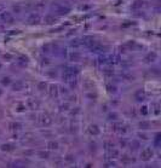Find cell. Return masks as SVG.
Returning <instances> with one entry per match:
<instances>
[{"label": "cell", "instance_id": "obj_1", "mask_svg": "<svg viewBox=\"0 0 161 168\" xmlns=\"http://www.w3.org/2000/svg\"><path fill=\"white\" fill-rule=\"evenodd\" d=\"M51 9H52V11L55 12V13H57V15H67V13H69V11H70V9L69 7H66V6H62V5H59V4H52L51 5Z\"/></svg>", "mask_w": 161, "mask_h": 168}, {"label": "cell", "instance_id": "obj_2", "mask_svg": "<svg viewBox=\"0 0 161 168\" xmlns=\"http://www.w3.org/2000/svg\"><path fill=\"white\" fill-rule=\"evenodd\" d=\"M40 19H41V17H40L39 13H31L27 19V23L30 24V25H35V24L40 23Z\"/></svg>", "mask_w": 161, "mask_h": 168}, {"label": "cell", "instance_id": "obj_3", "mask_svg": "<svg viewBox=\"0 0 161 168\" xmlns=\"http://www.w3.org/2000/svg\"><path fill=\"white\" fill-rule=\"evenodd\" d=\"M153 155H154V152H153L151 148H145V149H143L142 152H141V158H142L143 161H149V160L153 157Z\"/></svg>", "mask_w": 161, "mask_h": 168}, {"label": "cell", "instance_id": "obj_4", "mask_svg": "<svg viewBox=\"0 0 161 168\" xmlns=\"http://www.w3.org/2000/svg\"><path fill=\"white\" fill-rule=\"evenodd\" d=\"M52 117H51V115H49V114H41L40 115V123L43 125V126H45V127H47V126H50L51 123H52Z\"/></svg>", "mask_w": 161, "mask_h": 168}, {"label": "cell", "instance_id": "obj_5", "mask_svg": "<svg viewBox=\"0 0 161 168\" xmlns=\"http://www.w3.org/2000/svg\"><path fill=\"white\" fill-rule=\"evenodd\" d=\"M0 18H1L3 22H6V23H12L13 22V16L9 11H4V12L0 13Z\"/></svg>", "mask_w": 161, "mask_h": 168}, {"label": "cell", "instance_id": "obj_6", "mask_svg": "<svg viewBox=\"0 0 161 168\" xmlns=\"http://www.w3.org/2000/svg\"><path fill=\"white\" fill-rule=\"evenodd\" d=\"M81 42H82L85 46H87L88 48H91L93 45L97 44V41H96V39H94L93 36H85V38L81 40Z\"/></svg>", "mask_w": 161, "mask_h": 168}, {"label": "cell", "instance_id": "obj_7", "mask_svg": "<svg viewBox=\"0 0 161 168\" xmlns=\"http://www.w3.org/2000/svg\"><path fill=\"white\" fill-rule=\"evenodd\" d=\"M27 105H28V108H30L31 110H35V109H38V108L40 106V102H39L38 99H35V98H29L28 102H27Z\"/></svg>", "mask_w": 161, "mask_h": 168}, {"label": "cell", "instance_id": "obj_8", "mask_svg": "<svg viewBox=\"0 0 161 168\" xmlns=\"http://www.w3.org/2000/svg\"><path fill=\"white\" fill-rule=\"evenodd\" d=\"M156 58H157L156 52L151 51V52H149V53L145 56V57H144V62H145V63H153V62L156 61Z\"/></svg>", "mask_w": 161, "mask_h": 168}, {"label": "cell", "instance_id": "obj_9", "mask_svg": "<svg viewBox=\"0 0 161 168\" xmlns=\"http://www.w3.org/2000/svg\"><path fill=\"white\" fill-rule=\"evenodd\" d=\"M49 94H50L51 98H57L58 97V87L56 85H50Z\"/></svg>", "mask_w": 161, "mask_h": 168}, {"label": "cell", "instance_id": "obj_10", "mask_svg": "<svg viewBox=\"0 0 161 168\" xmlns=\"http://www.w3.org/2000/svg\"><path fill=\"white\" fill-rule=\"evenodd\" d=\"M88 133H90L91 135H97V134H100V127H98L97 125H90V127H88Z\"/></svg>", "mask_w": 161, "mask_h": 168}, {"label": "cell", "instance_id": "obj_11", "mask_svg": "<svg viewBox=\"0 0 161 168\" xmlns=\"http://www.w3.org/2000/svg\"><path fill=\"white\" fill-rule=\"evenodd\" d=\"M91 51L94 52V53H102V52H104V47L97 42L96 45H93V46L91 47Z\"/></svg>", "mask_w": 161, "mask_h": 168}, {"label": "cell", "instance_id": "obj_12", "mask_svg": "<svg viewBox=\"0 0 161 168\" xmlns=\"http://www.w3.org/2000/svg\"><path fill=\"white\" fill-rule=\"evenodd\" d=\"M69 45H70V47H73V48H78V47H80V46L82 45V42H81V39H78V38H75V39L70 40Z\"/></svg>", "mask_w": 161, "mask_h": 168}, {"label": "cell", "instance_id": "obj_13", "mask_svg": "<svg viewBox=\"0 0 161 168\" xmlns=\"http://www.w3.org/2000/svg\"><path fill=\"white\" fill-rule=\"evenodd\" d=\"M22 88H24V82L23 81H16L12 85V90L13 91H21Z\"/></svg>", "mask_w": 161, "mask_h": 168}, {"label": "cell", "instance_id": "obj_14", "mask_svg": "<svg viewBox=\"0 0 161 168\" xmlns=\"http://www.w3.org/2000/svg\"><path fill=\"white\" fill-rule=\"evenodd\" d=\"M143 4H144L143 0H135L133 4L131 5V9H132V10H139V9H142Z\"/></svg>", "mask_w": 161, "mask_h": 168}, {"label": "cell", "instance_id": "obj_15", "mask_svg": "<svg viewBox=\"0 0 161 168\" xmlns=\"http://www.w3.org/2000/svg\"><path fill=\"white\" fill-rule=\"evenodd\" d=\"M56 21H57V18H56L53 15H47V16L45 17V23H46V24H55Z\"/></svg>", "mask_w": 161, "mask_h": 168}, {"label": "cell", "instance_id": "obj_16", "mask_svg": "<svg viewBox=\"0 0 161 168\" xmlns=\"http://www.w3.org/2000/svg\"><path fill=\"white\" fill-rule=\"evenodd\" d=\"M135 97H136L137 100H144V99H145V92H144L143 90H139V91L136 92Z\"/></svg>", "mask_w": 161, "mask_h": 168}, {"label": "cell", "instance_id": "obj_17", "mask_svg": "<svg viewBox=\"0 0 161 168\" xmlns=\"http://www.w3.org/2000/svg\"><path fill=\"white\" fill-rule=\"evenodd\" d=\"M33 7H34V10H37V11H41V10L45 7V3H44V1H38V3H35V4L33 5Z\"/></svg>", "mask_w": 161, "mask_h": 168}, {"label": "cell", "instance_id": "obj_18", "mask_svg": "<svg viewBox=\"0 0 161 168\" xmlns=\"http://www.w3.org/2000/svg\"><path fill=\"white\" fill-rule=\"evenodd\" d=\"M68 57H69L70 61H78V59L80 58V54H79L78 52H70V53L68 54Z\"/></svg>", "mask_w": 161, "mask_h": 168}, {"label": "cell", "instance_id": "obj_19", "mask_svg": "<svg viewBox=\"0 0 161 168\" xmlns=\"http://www.w3.org/2000/svg\"><path fill=\"white\" fill-rule=\"evenodd\" d=\"M15 149V146L12 144H3L1 145V150L3 151H12Z\"/></svg>", "mask_w": 161, "mask_h": 168}, {"label": "cell", "instance_id": "obj_20", "mask_svg": "<svg viewBox=\"0 0 161 168\" xmlns=\"http://www.w3.org/2000/svg\"><path fill=\"white\" fill-rule=\"evenodd\" d=\"M10 129L11 131H17V129H19L21 128V123H18V122H10Z\"/></svg>", "mask_w": 161, "mask_h": 168}, {"label": "cell", "instance_id": "obj_21", "mask_svg": "<svg viewBox=\"0 0 161 168\" xmlns=\"http://www.w3.org/2000/svg\"><path fill=\"white\" fill-rule=\"evenodd\" d=\"M109 156H110L112 160L115 158V157H118L119 156V150H116L115 148H113L112 150H109Z\"/></svg>", "mask_w": 161, "mask_h": 168}, {"label": "cell", "instance_id": "obj_22", "mask_svg": "<svg viewBox=\"0 0 161 168\" xmlns=\"http://www.w3.org/2000/svg\"><path fill=\"white\" fill-rule=\"evenodd\" d=\"M47 148L50 150H56V149H58V143L57 142H49L47 143Z\"/></svg>", "mask_w": 161, "mask_h": 168}, {"label": "cell", "instance_id": "obj_23", "mask_svg": "<svg viewBox=\"0 0 161 168\" xmlns=\"http://www.w3.org/2000/svg\"><path fill=\"white\" fill-rule=\"evenodd\" d=\"M107 90H108V92H115L116 91V87L114 86V85H112V83H107Z\"/></svg>", "mask_w": 161, "mask_h": 168}, {"label": "cell", "instance_id": "obj_24", "mask_svg": "<svg viewBox=\"0 0 161 168\" xmlns=\"http://www.w3.org/2000/svg\"><path fill=\"white\" fill-rule=\"evenodd\" d=\"M104 148H106L107 151H109V150H112V149L114 148V144L110 143V142H106V143H104Z\"/></svg>", "mask_w": 161, "mask_h": 168}, {"label": "cell", "instance_id": "obj_25", "mask_svg": "<svg viewBox=\"0 0 161 168\" xmlns=\"http://www.w3.org/2000/svg\"><path fill=\"white\" fill-rule=\"evenodd\" d=\"M122 162H124L125 164H128L130 162H132V160H131L130 157H128L127 155H124V156H122Z\"/></svg>", "mask_w": 161, "mask_h": 168}, {"label": "cell", "instance_id": "obj_26", "mask_svg": "<svg viewBox=\"0 0 161 168\" xmlns=\"http://www.w3.org/2000/svg\"><path fill=\"white\" fill-rule=\"evenodd\" d=\"M47 87V83L46 82H39V85H38V88L40 90V91H44L45 88Z\"/></svg>", "mask_w": 161, "mask_h": 168}, {"label": "cell", "instance_id": "obj_27", "mask_svg": "<svg viewBox=\"0 0 161 168\" xmlns=\"http://www.w3.org/2000/svg\"><path fill=\"white\" fill-rule=\"evenodd\" d=\"M38 155H39L41 158H47V157H49V152H47V151H39Z\"/></svg>", "mask_w": 161, "mask_h": 168}, {"label": "cell", "instance_id": "obj_28", "mask_svg": "<svg viewBox=\"0 0 161 168\" xmlns=\"http://www.w3.org/2000/svg\"><path fill=\"white\" fill-rule=\"evenodd\" d=\"M24 110H25V105H24V104H22V103H19V104L17 105V111L22 113V111H24Z\"/></svg>", "mask_w": 161, "mask_h": 168}, {"label": "cell", "instance_id": "obj_29", "mask_svg": "<svg viewBox=\"0 0 161 168\" xmlns=\"http://www.w3.org/2000/svg\"><path fill=\"white\" fill-rule=\"evenodd\" d=\"M11 82V80H10V77H4L3 79V81H1V83H3V85L5 86V85H9V83Z\"/></svg>", "mask_w": 161, "mask_h": 168}, {"label": "cell", "instance_id": "obj_30", "mask_svg": "<svg viewBox=\"0 0 161 168\" xmlns=\"http://www.w3.org/2000/svg\"><path fill=\"white\" fill-rule=\"evenodd\" d=\"M138 146H139V143L138 142H132L131 143V149L136 150V149H138Z\"/></svg>", "mask_w": 161, "mask_h": 168}, {"label": "cell", "instance_id": "obj_31", "mask_svg": "<svg viewBox=\"0 0 161 168\" xmlns=\"http://www.w3.org/2000/svg\"><path fill=\"white\" fill-rule=\"evenodd\" d=\"M139 127H141V128H148V127H149V122L143 121V122L139 123Z\"/></svg>", "mask_w": 161, "mask_h": 168}, {"label": "cell", "instance_id": "obj_32", "mask_svg": "<svg viewBox=\"0 0 161 168\" xmlns=\"http://www.w3.org/2000/svg\"><path fill=\"white\" fill-rule=\"evenodd\" d=\"M141 113H142L144 116L148 114V109H147V106H142V109H141Z\"/></svg>", "mask_w": 161, "mask_h": 168}, {"label": "cell", "instance_id": "obj_33", "mask_svg": "<svg viewBox=\"0 0 161 168\" xmlns=\"http://www.w3.org/2000/svg\"><path fill=\"white\" fill-rule=\"evenodd\" d=\"M160 105L159 104H155V110H154V113H155V115H159L160 114Z\"/></svg>", "mask_w": 161, "mask_h": 168}, {"label": "cell", "instance_id": "obj_34", "mask_svg": "<svg viewBox=\"0 0 161 168\" xmlns=\"http://www.w3.org/2000/svg\"><path fill=\"white\" fill-rule=\"evenodd\" d=\"M104 167H115V163H114L113 161H110V162H106Z\"/></svg>", "mask_w": 161, "mask_h": 168}, {"label": "cell", "instance_id": "obj_35", "mask_svg": "<svg viewBox=\"0 0 161 168\" xmlns=\"http://www.w3.org/2000/svg\"><path fill=\"white\" fill-rule=\"evenodd\" d=\"M4 10H5V6H4L3 4H0V13L4 12Z\"/></svg>", "mask_w": 161, "mask_h": 168}, {"label": "cell", "instance_id": "obj_36", "mask_svg": "<svg viewBox=\"0 0 161 168\" xmlns=\"http://www.w3.org/2000/svg\"><path fill=\"white\" fill-rule=\"evenodd\" d=\"M62 110H68V104H63L62 105Z\"/></svg>", "mask_w": 161, "mask_h": 168}, {"label": "cell", "instance_id": "obj_37", "mask_svg": "<svg viewBox=\"0 0 161 168\" xmlns=\"http://www.w3.org/2000/svg\"><path fill=\"white\" fill-rule=\"evenodd\" d=\"M1 67H3V64H1V63H0V68H1Z\"/></svg>", "mask_w": 161, "mask_h": 168}, {"label": "cell", "instance_id": "obj_38", "mask_svg": "<svg viewBox=\"0 0 161 168\" xmlns=\"http://www.w3.org/2000/svg\"><path fill=\"white\" fill-rule=\"evenodd\" d=\"M0 116H1V110H0Z\"/></svg>", "mask_w": 161, "mask_h": 168}]
</instances>
